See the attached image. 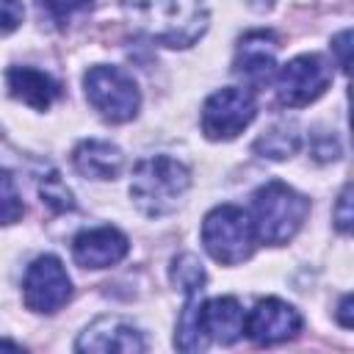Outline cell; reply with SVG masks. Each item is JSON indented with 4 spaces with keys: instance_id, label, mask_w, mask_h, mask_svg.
<instances>
[{
    "instance_id": "obj_1",
    "label": "cell",
    "mask_w": 354,
    "mask_h": 354,
    "mask_svg": "<svg viewBox=\"0 0 354 354\" xmlns=\"http://www.w3.org/2000/svg\"><path fill=\"white\" fill-rule=\"evenodd\" d=\"M130 25L166 47H191L207 30L205 0H119Z\"/></svg>"
},
{
    "instance_id": "obj_2",
    "label": "cell",
    "mask_w": 354,
    "mask_h": 354,
    "mask_svg": "<svg viewBox=\"0 0 354 354\" xmlns=\"http://www.w3.org/2000/svg\"><path fill=\"white\" fill-rule=\"evenodd\" d=\"M188 188H191L188 166L169 155H152L141 160L130 177V199L149 218L171 216L180 207Z\"/></svg>"
},
{
    "instance_id": "obj_3",
    "label": "cell",
    "mask_w": 354,
    "mask_h": 354,
    "mask_svg": "<svg viewBox=\"0 0 354 354\" xmlns=\"http://www.w3.org/2000/svg\"><path fill=\"white\" fill-rule=\"evenodd\" d=\"M252 207H254L252 224H254L257 241L268 246H282L301 230L310 213V199L296 188L279 180H271L254 191Z\"/></svg>"
},
{
    "instance_id": "obj_4",
    "label": "cell",
    "mask_w": 354,
    "mask_h": 354,
    "mask_svg": "<svg viewBox=\"0 0 354 354\" xmlns=\"http://www.w3.org/2000/svg\"><path fill=\"white\" fill-rule=\"evenodd\" d=\"M254 224L238 205H218L202 221V246L221 266H238L254 252Z\"/></svg>"
},
{
    "instance_id": "obj_5",
    "label": "cell",
    "mask_w": 354,
    "mask_h": 354,
    "mask_svg": "<svg viewBox=\"0 0 354 354\" xmlns=\"http://www.w3.org/2000/svg\"><path fill=\"white\" fill-rule=\"evenodd\" d=\"M83 88H86V100L105 122L124 124L136 119L141 94H138L136 80L119 66H105V64L91 66L83 75Z\"/></svg>"
},
{
    "instance_id": "obj_6",
    "label": "cell",
    "mask_w": 354,
    "mask_h": 354,
    "mask_svg": "<svg viewBox=\"0 0 354 354\" xmlns=\"http://www.w3.org/2000/svg\"><path fill=\"white\" fill-rule=\"evenodd\" d=\"M257 116V100L249 88L227 86L213 91L202 105V133L210 141H232Z\"/></svg>"
},
{
    "instance_id": "obj_7",
    "label": "cell",
    "mask_w": 354,
    "mask_h": 354,
    "mask_svg": "<svg viewBox=\"0 0 354 354\" xmlns=\"http://www.w3.org/2000/svg\"><path fill=\"white\" fill-rule=\"evenodd\" d=\"M277 97L288 108H304L315 102L332 83V66L315 55H296L282 69H277Z\"/></svg>"
},
{
    "instance_id": "obj_8",
    "label": "cell",
    "mask_w": 354,
    "mask_h": 354,
    "mask_svg": "<svg viewBox=\"0 0 354 354\" xmlns=\"http://www.w3.org/2000/svg\"><path fill=\"white\" fill-rule=\"evenodd\" d=\"M25 307L33 313L53 315L72 299V279L55 254H39L22 279Z\"/></svg>"
},
{
    "instance_id": "obj_9",
    "label": "cell",
    "mask_w": 354,
    "mask_h": 354,
    "mask_svg": "<svg viewBox=\"0 0 354 354\" xmlns=\"http://www.w3.org/2000/svg\"><path fill=\"white\" fill-rule=\"evenodd\" d=\"M301 315L293 304L282 299H263L254 304V310L243 318V332L257 346H274L282 340H290L301 332Z\"/></svg>"
},
{
    "instance_id": "obj_10",
    "label": "cell",
    "mask_w": 354,
    "mask_h": 354,
    "mask_svg": "<svg viewBox=\"0 0 354 354\" xmlns=\"http://www.w3.org/2000/svg\"><path fill=\"white\" fill-rule=\"evenodd\" d=\"M77 351H94V354H141L147 351V340L138 332V326H133L130 321L119 318V315H102L97 321H91L77 343Z\"/></svg>"
},
{
    "instance_id": "obj_11",
    "label": "cell",
    "mask_w": 354,
    "mask_h": 354,
    "mask_svg": "<svg viewBox=\"0 0 354 354\" xmlns=\"http://www.w3.org/2000/svg\"><path fill=\"white\" fill-rule=\"evenodd\" d=\"M277 50L279 41L268 30L246 33L235 53V75H241L254 88H263L277 75Z\"/></svg>"
},
{
    "instance_id": "obj_12",
    "label": "cell",
    "mask_w": 354,
    "mask_h": 354,
    "mask_svg": "<svg viewBox=\"0 0 354 354\" xmlns=\"http://www.w3.org/2000/svg\"><path fill=\"white\" fill-rule=\"evenodd\" d=\"M130 252V241L116 227L83 230L72 241V257L83 268H111L122 263Z\"/></svg>"
},
{
    "instance_id": "obj_13",
    "label": "cell",
    "mask_w": 354,
    "mask_h": 354,
    "mask_svg": "<svg viewBox=\"0 0 354 354\" xmlns=\"http://www.w3.org/2000/svg\"><path fill=\"white\" fill-rule=\"evenodd\" d=\"M243 307L232 296H216L207 301H199V326L207 340L216 343H235L243 335Z\"/></svg>"
},
{
    "instance_id": "obj_14",
    "label": "cell",
    "mask_w": 354,
    "mask_h": 354,
    "mask_svg": "<svg viewBox=\"0 0 354 354\" xmlns=\"http://www.w3.org/2000/svg\"><path fill=\"white\" fill-rule=\"evenodd\" d=\"M6 83L14 100L36 108V111H47L58 97H61V86L41 69L33 66H11L6 72Z\"/></svg>"
},
{
    "instance_id": "obj_15",
    "label": "cell",
    "mask_w": 354,
    "mask_h": 354,
    "mask_svg": "<svg viewBox=\"0 0 354 354\" xmlns=\"http://www.w3.org/2000/svg\"><path fill=\"white\" fill-rule=\"evenodd\" d=\"M72 163H75L77 174H83L88 180H116L124 169V155L111 141L88 138L75 147Z\"/></svg>"
},
{
    "instance_id": "obj_16",
    "label": "cell",
    "mask_w": 354,
    "mask_h": 354,
    "mask_svg": "<svg viewBox=\"0 0 354 354\" xmlns=\"http://www.w3.org/2000/svg\"><path fill=\"white\" fill-rule=\"evenodd\" d=\"M301 147V133L293 122H279L254 141V152L271 160H285Z\"/></svg>"
},
{
    "instance_id": "obj_17",
    "label": "cell",
    "mask_w": 354,
    "mask_h": 354,
    "mask_svg": "<svg viewBox=\"0 0 354 354\" xmlns=\"http://www.w3.org/2000/svg\"><path fill=\"white\" fill-rule=\"evenodd\" d=\"M174 346L180 351H202L207 346V337L199 326V293H188V301H185L180 321H177Z\"/></svg>"
},
{
    "instance_id": "obj_18",
    "label": "cell",
    "mask_w": 354,
    "mask_h": 354,
    "mask_svg": "<svg viewBox=\"0 0 354 354\" xmlns=\"http://www.w3.org/2000/svg\"><path fill=\"white\" fill-rule=\"evenodd\" d=\"M171 282L188 293H202V285H205V268L202 263L196 260V254L185 252L180 257L171 260Z\"/></svg>"
},
{
    "instance_id": "obj_19",
    "label": "cell",
    "mask_w": 354,
    "mask_h": 354,
    "mask_svg": "<svg viewBox=\"0 0 354 354\" xmlns=\"http://www.w3.org/2000/svg\"><path fill=\"white\" fill-rule=\"evenodd\" d=\"M39 194H41V202H44L50 210H55V213H66V210L75 207V196H72V191L66 188V183L61 180L58 171H50V174L39 183Z\"/></svg>"
},
{
    "instance_id": "obj_20",
    "label": "cell",
    "mask_w": 354,
    "mask_h": 354,
    "mask_svg": "<svg viewBox=\"0 0 354 354\" xmlns=\"http://www.w3.org/2000/svg\"><path fill=\"white\" fill-rule=\"evenodd\" d=\"M25 213V205H22V196L14 185V180L8 174H0V227H8V224H17Z\"/></svg>"
},
{
    "instance_id": "obj_21",
    "label": "cell",
    "mask_w": 354,
    "mask_h": 354,
    "mask_svg": "<svg viewBox=\"0 0 354 354\" xmlns=\"http://www.w3.org/2000/svg\"><path fill=\"white\" fill-rule=\"evenodd\" d=\"M39 3H41V8L47 11V17H50L53 22H58V25H66L75 14L88 11V8L94 6V0H39Z\"/></svg>"
},
{
    "instance_id": "obj_22",
    "label": "cell",
    "mask_w": 354,
    "mask_h": 354,
    "mask_svg": "<svg viewBox=\"0 0 354 354\" xmlns=\"http://www.w3.org/2000/svg\"><path fill=\"white\" fill-rule=\"evenodd\" d=\"M22 17H25V8L19 0H0V36L17 30Z\"/></svg>"
},
{
    "instance_id": "obj_23",
    "label": "cell",
    "mask_w": 354,
    "mask_h": 354,
    "mask_svg": "<svg viewBox=\"0 0 354 354\" xmlns=\"http://www.w3.org/2000/svg\"><path fill=\"white\" fill-rule=\"evenodd\" d=\"M351 221H354V213H351V185H346L343 194L337 196V205H335V227L340 232H348Z\"/></svg>"
},
{
    "instance_id": "obj_24",
    "label": "cell",
    "mask_w": 354,
    "mask_h": 354,
    "mask_svg": "<svg viewBox=\"0 0 354 354\" xmlns=\"http://www.w3.org/2000/svg\"><path fill=\"white\" fill-rule=\"evenodd\" d=\"M348 41H351V30H340L332 39V50L337 53V64L343 72H348Z\"/></svg>"
},
{
    "instance_id": "obj_25",
    "label": "cell",
    "mask_w": 354,
    "mask_h": 354,
    "mask_svg": "<svg viewBox=\"0 0 354 354\" xmlns=\"http://www.w3.org/2000/svg\"><path fill=\"white\" fill-rule=\"evenodd\" d=\"M337 321H340L346 329H351V296H343L340 310H337Z\"/></svg>"
},
{
    "instance_id": "obj_26",
    "label": "cell",
    "mask_w": 354,
    "mask_h": 354,
    "mask_svg": "<svg viewBox=\"0 0 354 354\" xmlns=\"http://www.w3.org/2000/svg\"><path fill=\"white\" fill-rule=\"evenodd\" d=\"M0 348H11V351H19V346H17V343H11V340H0Z\"/></svg>"
}]
</instances>
